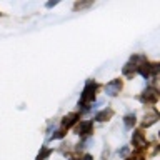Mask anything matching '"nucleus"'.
I'll list each match as a JSON object with an SVG mask.
<instances>
[{
    "label": "nucleus",
    "mask_w": 160,
    "mask_h": 160,
    "mask_svg": "<svg viewBox=\"0 0 160 160\" xmlns=\"http://www.w3.org/2000/svg\"><path fill=\"white\" fill-rule=\"evenodd\" d=\"M95 90H97V85H95L92 80L87 82V85H85V88H83V93H82V98H80V102H78V107H85V103L92 102L95 98Z\"/></svg>",
    "instance_id": "1"
},
{
    "label": "nucleus",
    "mask_w": 160,
    "mask_h": 160,
    "mask_svg": "<svg viewBox=\"0 0 160 160\" xmlns=\"http://www.w3.org/2000/svg\"><path fill=\"white\" fill-rule=\"evenodd\" d=\"M158 100V93L155 88H147L142 95V102H147V103H155Z\"/></svg>",
    "instance_id": "2"
},
{
    "label": "nucleus",
    "mask_w": 160,
    "mask_h": 160,
    "mask_svg": "<svg viewBox=\"0 0 160 160\" xmlns=\"http://www.w3.org/2000/svg\"><path fill=\"white\" fill-rule=\"evenodd\" d=\"M120 88H122V82L120 80H112V82L107 83V87H105V92H107L108 95H117L120 92Z\"/></svg>",
    "instance_id": "3"
},
{
    "label": "nucleus",
    "mask_w": 160,
    "mask_h": 160,
    "mask_svg": "<svg viewBox=\"0 0 160 160\" xmlns=\"http://www.w3.org/2000/svg\"><path fill=\"white\" fill-rule=\"evenodd\" d=\"M138 72L142 77H150L152 73H157V65H148V63H143L142 67H138Z\"/></svg>",
    "instance_id": "4"
},
{
    "label": "nucleus",
    "mask_w": 160,
    "mask_h": 160,
    "mask_svg": "<svg viewBox=\"0 0 160 160\" xmlns=\"http://www.w3.org/2000/svg\"><path fill=\"white\" fill-rule=\"evenodd\" d=\"M132 142H133V145L137 148H142V147H145V138H143V133L142 132H135L133 133V137H132Z\"/></svg>",
    "instance_id": "5"
},
{
    "label": "nucleus",
    "mask_w": 160,
    "mask_h": 160,
    "mask_svg": "<svg viewBox=\"0 0 160 160\" xmlns=\"http://www.w3.org/2000/svg\"><path fill=\"white\" fill-rule=\"evenodd\" d=\"M90 130H92V122H82L77 127V133L83 137V135H88L90 133Z\"/></svg>",
    "instance_id": "6"
},
{
    "label": "nucleus",
    "mask_w": 160,
    "mask_h": 160,
    "mask_svg": "<svg viewBox=\"0 0 160 160\" xmlns=\"http://www.w3.org/2000/svg\"><path fill=\"white\" fill-rule=\"evenodd\" d=\"M77 118H78V113H68L67 117H63V128H68V127H72V125L77 122Z\"/></svg>",
    "instance_id": "7"
},
{
    "label": "nucleus",
    "mask_w": 160,
    "mask_h": 160,
    "mask_svg": "<svg viewBox=\"0 0 160 160\" xmlns=\"http://www.w3.org/2000/svg\"><path fill=\"white\" fill-rule=\"evenodd\" d=\"M112 115H113L112 110H102L100 113L95 115V120H98V122H105V120H108Z\"/></svg>",
    "instance_id": "8"
},
{
    "label": "nucleus",
    "mask_w": 160,
    "mask_h": 160,
    "mask_svg": "<svg viewBox=\"0 0 160 160\" xmlns=\"http://www.w3.org/2000/svg\"><path fill=\"white\" fill-rule=\"evenodd\" d=\"M123 125H125V128H132L133 125H135V115L133 113L127 115V117L123 118Z\"/></svg>",
    "instance_id": "9"
},
{
    "label": "nucleus",
    "mask_w": 160,
    "mask_h": 160,
    "mask_svg": "<svg viewBox=\"0 0 160 160\" xmlns=\"http://www.w3.org/2000/svg\"><path fill=\"white\" fill-rule=\"evenodd\" d=\"M157 118H158L157 112H153L152 115H150V117H145V122H143V125H145V127H150L152 123H155V122H157Z\"/></svg>",
    "instance_id": "10"
},
{
    "label": "nucleus",
    "mask_w": 160,
    "mask_h": 160,
    "mask_svg": "<svg viewBox=\"0 0 160 160\" xmlns=\"http://www.w3.org/2000/svg\"><path fill=\"white\" fill-rule=\"evenodd\" d=\"M135 67H137V65L127 63V65L123 67V75H127V77H130V75H132V72H135Z\"/></svg>",
    "instance_id": "11"
},
{
    "label": "nucleus",
    "mask_w": 160,
    "mask_h": 160,
    "mask_svg": "<svg viewBox=\"0 0 160 160\" xmlns=\"http://www.w3.org/2000/svg\"><path fill=\"white\" fill-rule=\"evenodd\" d=\"M50 152H52L50 148H43L42 152H40V153L37 155V160H45V158H47L48 155H50Z\"/></svg>",
    "instance_id": "12"
},
{
    "label": "nucleus",
    "mask_w": 160,
    "mask_h": 160,
    "mask_svg": "<svg viewBox=\"0 0 160 160\" xmlns=\"http://www.w3.org/2000/svg\"><path fill=\"white\" fill-rule=\"evenodd\" d=\"M128 160H143V155L140 153V152H137V153H133L132 157H130Z\"/></svg>",
    "instance_id": "13"
},
{
    "label": "nucleus",
    "mask_w": 160,
    "mask_h": 160,
    "mask_svg": "<svg viewBox=\"0 0 160 160\" xmlns=\"http://www.w3.org/2000/svg\"><path fill=\"white\" fill-rule=\"evenodd\" d=\"M83 160H92V157H90V155H85V157H83Z\"/></svg>",
    "instance_id": "14"
},
{
    "label": "nucleus",
    "mask_w": 160,
    "mask_h": 160,
    "mask_svg": "<svg viewBox=\"0 0 160 160\" xmlns=\"http://www.w3.org/2000/svg\"><path fill=\"white\" fill-rule=\"evenodd\" d=\"M72 160H75V158H72Z\"/></svg>",
    "instance_id": "15"
}]
</instances>
